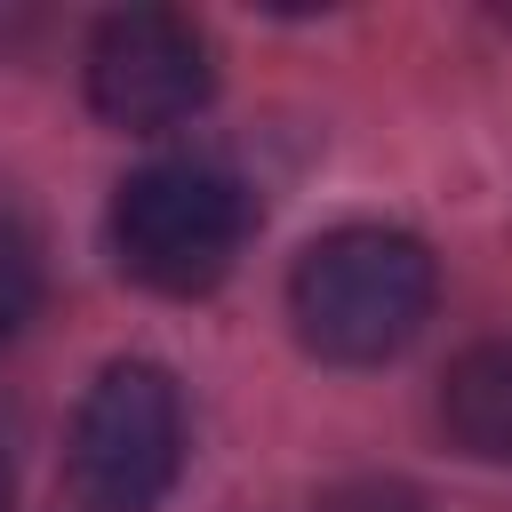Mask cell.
Segmentation results:
<instances>
[{
    "mask_svg": "<svg viewBox=\"0 0 512 512\" xmlns=\"http://www.w3.org/2000/svg\"><path fill=\"white\" fill-rule=\"evenodd\" d=\"M432 248L400 224H336L288 272V320L312 360L376 368L432 320Z\"/></svg>",
    "mask_w": 512,
    "mask_h": 512,
    "instance_id": "obj_1",
    "label": "cell"
},
{
    "mask_svg": "<svg viewBox=\"0 0 512 512\" xmlns=\"http://www.w3.org/2000/svg\"><path fill=\"white\" fill-rule=\"evenodd\" d=\"M440 424L464 456L512 464V344H464L440 376Z\"/></svg>",
    "mask_w": 512,
    "mask_h": 512,
    "instance_id": "obj_5",
    "label": "cell"
},
{
    "mask_svg": "<svg viewBox=\"0 0 512 512\" xmlns=\"http://www.w3.org/2000/svg\"><path fill=\"white\" fill-rule=\"evenodd\" d=\"M184 472V392L160 360H112L64 440V488L80 512H160Z\"/></svg>",
    "mask_w": 512,
    "mask_h": 512,
    "instance_id": "obj_3",
    "label": "cell"
},
{
    "mask_svg": "<svg viewBox=\"0 0 512 512\" xmlns=\"http://www.w3.org/2000/svg\"><path fill=\"white\" fill-rule=\"evenodd\" d=\"M0 512H8V464H0Z\"/></svg>",
    "mask_w": 512,
    "mask_h": 512,
    "instance_id": "obj_7",
    "label": "cell"
},
{
    "mask_svg": "<svg viewBox=\"0 0 512 512\" xmlns=\"http://www.w3.org/2000/svg\"><path fill=\"white\" fill-rule=\"evenodd\" d=\"M40 296H48V272H40V232L0 200V344L40 312Z\"/></svg>",
    "mask_w": 512,
    "mask_h": 512,
    "instance_id": "obj_6",
    "label": "cell"
},
{
    "mask_svg": "<svg viewBox=\"0 0 512 512\" xmlns=\"http://www.w3.org/2000/svg\"><path fill=\"white\" fill-rule=\"evenodd\" d=\"M248 184L216 160H152L112 192V256L152 296H208L248 248Z\"/></svg>",
    "mask_w": 512,
    "mask_h": 512,
    "instance_id": "obj_2",
    "label": "cell"
},
{
    "mask_svg": "<svg viewBox=\"0 0 512 512\" xmlns=\"http://www.w3.org/2000/svg\"><path fill=\"white\" fill-rule=\"evenodd\" d=\"M88 104L112 120V128H184L208 96H216V56H208V32L176 8H112L96 32H88Z\"/></svg>",
    "mask_w": 512,
    "mask_h": 512,
    "instance_id": "obj_4",
    "label": "cell"
}]
</instances>
